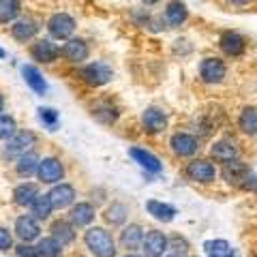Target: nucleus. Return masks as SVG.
Returning <instances> with one entry per match:
<instances>
[{
    "label": "nucleus",
    "mask_w": 257,
    "mask_h": 257,
    "mask_svg": "<svg viewBox=\"0 0 257 257\" xmlns=\"http://www.w3.org/2000/svg\"><path fill=\"white\" fill-rule=\"evenodd\" d=\"M84 242L90 248L94 257H114L116 255V242L111 234L103 227H90L84 234Z\"/></svg>",
    "instance_id": "1"
},
{
    "label": "nucleus",
    "mask_w": 257,
    "mask_h": 257,
    "mask_svg": "<svg viewBox=\"0 0 257 257\" xmlns=\"http://www.w3.org/2000/svg\"><path fill=\"white\" fill-rule=\"evenodd\" d=\"M223 178L229 184H236L240 189H253L257 187V178L251 174V170L242 163L240 159L229 161V163L223 165Z\"/></svg>",
    "instance_id": "2"
},
{
    "label": "nucleus",
    "mask_w": 257,
    "mask_h": 257,
    "mask_svg": "<svg viewBox=\"0 0 257 257\" xmlns=\"http://www.w3.org/2000/svg\"><path fill=\"white\" fill-rule=\"evenodd\" d=\"M79 75H82V79L88 86H103L114 77V71H111L107 62H92V64H86L79 71Z\"/></svg>",
    "instance_id": "3"
},
{
    "label": "nucleus",
    "mask_w": 257,
    "mask_h": 257,
    "mask_svg": "<svg viewBox=\"0 0 257 257\" xmlns=\"http://www.w3.org/2000/svg\"><path fill=\"white\" fill-rule=\"evenodd\" d=\"M187 176L189 180L199 182V184H210L216 180V167L206 159H195L187 165Z\"/></svg>",
    "instance_id": "4"
},
{
    "label": "nucleus",
    "mask_w": 257,
    "mask_h": 257,
    "mask_svg": "<svg viewBox=\"0 0 257 257\" xmlns=\"http://www.w3.org/2000/svg\"><path fill=\"white\" fill-rule=\"evenodd\" d=\"M35 133L32 131H18L11 140H7V148H5V155L7 157H24L26 152H30V148L35 146Z\"/></svg>",
    "instance_id": "5"
},
{
    "label": "nucleus",
    "mask_w": 257,
    "mask_h": 257,
    "mask_svg": "<svg viewBox=\"0 0 257 257\" xmlns=\"http://www.w3.org/2000/svg\"><path fill=\"white\" fill-rule=\"evenodd\" d=\"M225 73H227V67L221 58H204L199 64V77L204 84H221Z\"/></svg>",
    "instance_id": "6"
},
{
    "label": "nucleus",
    "mask_w": 257,
    "mask_h": 257,
    "mask_svg": "<svg viewBox=\"0 0 257 257\" xmlns=\"http://www.w3.org/2000/svg\"><path fill=\"white\" fill-rule=\"evenodd\" d=\"M167 246H170V240H167V236L163 234V231L152 229V231H148V234L144 236L142 251H144V257H161L167 251Z\"/></svg>",
    "instance_id": "7"
},
{
    "label": "nucleus",
    "mask_w": 257,
    "mask_h": 257,
    "mask_svg": "<svg viewBox=\"0 0 257 257\" xmlns=\"http://www.w3.org/2000/svg\"><path fill=\"white\" fill-rule=\"evenodd\" d=\"M37 176H39V180L45 182V184H56V182L62 180L64 167H62V163L56 157H47V159H43L41 163H39Z\"/></svg>",
    "instance_id": "8"
},
{
    "label": "nucleus",
    "mask_w": 257,
    "mask_h": 257,
    "mask_svg": "<svg viewBox=\"0 0 257 257\" xmlns=\"http://www.w3.org/2000/svg\"><path fill=\"white\" fill-rule=\"evenodd\" d=\"M47 30H50V35L54 39H69L75 30V20L67 13H56L47 22Z\"/></svg>",
    "instance_id": "9"
},
{
    "label": "nucleus",
    "mask_w": 257,
    "mask_h": 257,
    "mask_svg": "<svg viewBox=\"0 0 257 257\" xmlns=\"http://www.w3.org/2000/svg\"><path fill=\"white\" fill-rule=\"evenodd\" d=\"M170 146L178 157H193L199 150V142L189 133H176L172 135Z\"/></svg>",
    "instance_id": "10"
},
{
    "label": "nucleus",
    "mask_w": 257,
    "mask_h": 257,
    "mask_svg": "<svg viewBox=\"0 0 257 257\" xmlns=\"http://www.w3.org/2000/svg\"><path fill=\"white\" fill-rule=\"evenodd\" d=\"M221 50L223 54H227L231 56V58H236V56H242L244 50H246V41H244V37L242 35H238V32H223L221 35Z\"/></svg>",
    "instance_id": "11"
},
{
    "label": "nucleus",
    "mask_w": 257,
    "mask_h": 257,
    "mask_svg": "<svg viewBox=\"0 0 257 257\" xmlns=\"http://www.w3.org/2000/svg\"><path fill=\"white\" fill-rule=\"evenodd\" d=\"M210 155L212 159L216 161V163H229V161H236L238 155H240V150L236 146V142H231V140H219V142H214V146L210 148Z\"/></svg>",
    "instance_id": "12"
},
{
    "label": "nucleus",
    "mask_w": 257,
    "mask_h": 257,
    "mask_svg": "<svg viewBox=\"0 0 257 257\" xmlns=\"http://www.w3.org/2000/svg\"><path fill=\"white\" fill-rule=\"evenodd\" d=\"M142 120H144V128H146L148 133H161L167 128V116H165V111L159 107H148L144 111Z\"/></svg>",
    "instance_id": "13"
},
{
    "label": "nucleus",
    "mask_w": 257,
    "mask_h": 257,
    "mask_svg": "<svg viewBox=\"0 0 257 257\" xmlns=\"http://www.w3.org/2000/svg\"><path fill=\"white\" fill-rule=\"evenodd\" d=\"M47 195H50V199H52V206L58 208V210H62V208H67V206L73 204V199H75V189L71 187V184L60 182V184H56V187H54L50 193H47Z\"/></svg>",
    "instance_id": "14"
},
{
    "label": "nucleus",
    "mask_w": 257,
    "mask_h": 257,
    "mask_svg": "<svg viewBox=\"0 0 257 257\" xmlns=\"http://www.w3.org/2000/svg\"><path fill=\"white\" fill-rule=\"evenodd\" d=\"M30 54H32V58L39 60V62H54L58 58L60 50L50 41V39H41V41H37L30 47Z\"/></svg>",
    "instance_id": "15"
},
{
    "label": "nucleus",
    "mask_w": 257,
    "mask_h": 257,
    "mask_svg": "<svg viewBox=\"0 0 257 257\" xmlns=\"http://www.w3.org/2000/svg\"><path fill=\"white\" fill-rule=\"evenodd\" d=\"M39 223L35 221V216H20L18 221H15V234H18L24 242H30V240L39 238Z\"/></svg>",
    "instance_id": "16"
},
{
    "label": "nucleus",
    "mask_w": 257,
    "mask_h": 257,
    "mask_svg": "<svg viewBox=\"0 0 257 257\" xmlns=\"http://www.w3.org/2000/svg\"><path fill=\"white\" fill-rule=\"evenodd\" d=\"M128 155H131L135 159V163H140L146 172H152V174H159L161 170H163V165H161V161L152 155V152L144 150V148H131L128 150Z\"/></svg>",
    "instance_id": "17"
},
{
    "label": "nucleus",
    "mask_w": 257,
    "mask_h": 257,
    "mask_svg": "<svg viewBox=\"0 0 257 257\" xmlns=\"http://www.w3.org/2000/svg\"><path fill=\"white\" fill-rule=\"evenodd\" d=\"M60 54L69 62H84L88 58V45L82 41V39H71V41L64 43Z\"/></svg>",
    "instance_id": "18"
},
{
    "label": "nucleus",
    "mask_w": 257,
    "mask_h": 257,
    "mask_svg": "<svg viewBox=\"0 0 257 257\" xmlns=\"http://www.w3.org/2000/svg\"><path fill=\"white\" fill-rule=\"evenodd\" d=\"M22 75H24V82H26L37 94H45L47 92V82L43 79L41 71H39L37 67H32V64H24Z\"/></svg>",
    "instance_id": "19"
},
{
    "label": "nucleus",
    "mask_w": 257,
    "mask_h": 257,
    "mask_svg": "<svg viewBox=\"0 0 257 257\" xmlns=\"http://www.w3.org/2000/svg\"><path fill=\"white\" fill-rule=\"evenodd\" d=\"M144 242V229L140 227V225H128V227H124L122 231H120V244H122L124 248H128V251H133V248H140Z\"/></svg>",
    "instance_id": "20"
},
{
    "label": "nucleus",
    "mask_w": 257,
    "mask_h": 257,
    "mask_svg": "<svg viewBox=\"0 0 257 257\" xmlns=\"http://www.w3.org/2000/svg\"><path fill=\"white\" fill-rule=\"evenodd\" d=\"M187 18H189V11L180 0H172V3L165 7V22L170 24V26H174V28L180 26V24L187 22Z\"/></svg>",
    "instance_id": "21"
},
{
    "label": "nucleus",
    "mask_w": 257,
    "mask_h": 257,
    "mask_svg": "<svg viewBox=\"0 0 257 257\" xmlns=\"http://www.w3.org/2000/svg\"><path fill=\"white\" fill-rule=\"evenodd\" d=\"M146 210L161 223H172L174 216H176V208L170 206V204L159 202V199H150V202L146 204Z\"/></svg>",
    "instance_id": "22"
},
{
    "label": "nucleus",
    "mask_w": 257,
    "mask_h": 257,
    "mask_svg": "<svg viewBox=\"0 0 257 257\" xmlns=\"http://www.w3.org/2000/svg\"><path fill=\"white\" fill-rule=\"evenodd\" d=\"M39 32V26L32 20H20V22H15L13 26H11V35L15 41H22V43H26L30 41L32 37H35Z\"/></svg>",
    "instance_id": "23"
},
{
    "label": "nucleus",
    "mask_w": 257,
    "mask_h": 257,
    "mask_svg": "<svg viewBox=\"0 0 257 257\" xmlns=\"http://www.w3.org/2000/svg\"><path fill=\"white\" fill-rule=\"evenodd\" d=\"M37 197H39V187L32 182H24L20 187H15L13 191V199L18 206H30Z\"/></svg>",
    "instance_id": "24"
},
{
    "label": "nucleus",
    "mask_w": 257,
    "mask_h": 257,
    "mask_svg": "<svg viewBox=\"0 0 257 257\" xmlns=\"http://www.w3.org/2000/svg\"><path fill=\"white\" fill-rule=\"evenodd\" d=\"M39 163H41V159H39L37 152H26L24 157L18 159V165H15V170H18V174L22 176V178H28V176L37 174L39 172Z\"/></svg>",
    "instance_id": "25"
},
{
    "label": "nucleus",
    "mask_w": 257,
    "mask_h": 257,
    "mask_svg": "<svg viewBox=\"0 0 257 257\" xmlns=\"http://www.w3.org/2000/svg\"><path fill=\"white\" fill-rule=\"evenodd\" d=\"M92 116L103 124H114L116 118H118V107L109 101H101L92 107Z\"/></svg>",
    "instance_id": "26"
},
{
    "label": "nucleus",
    "mask_w": 257,
    "mask_h": 257,
    "mask_svg": "<svg viewBox=\"0 0 257 257\" xmlns=\"http://www.w3.org/2000/svg\"><path fill=\"white\" fill-rule=\"evenodd\" d=\"M71 223L75 225V227H84V225L92 223L94 219V208L90 204H77L71 208Z\"/></svg>",
    "instance_id": "27"
},
{
    "label": "nucleus",
    "mask_w": 257,
    "mask_h": 257,
    "mask_svg": "<svg viewBox=\"0 0 257 257\" xmlns=\"http://www.w3.org/2000/svg\"><path fill=\"white\" fill-rule=\"evenodd\" d=\"M73 227H75L73 223L56 221V223L52 225V236L64 246V244H69V242H73V240H75V231H73Z\"/></svg>",
    "instance_id": "28"
},
{
    "label": "nucleus",
    "mask_w": 257,
    "mask_h": 257,
    "mask_svg": "<svg viewBox=\"0 0 257 257\" xmlns=\"http://www.w3.org/2000/svg\"><path fill=\"white\" fill-rule=\"evenodd\" d=\"M204 251L208 257H234V248L227 240H208L204 244Z\"/></svg>",
    "instance_id": "29"
},
{
    "label": "nucleus",
    "mask_w": 257,
    "mask_h": 257,
    "mask_svg": "<svg viewBox=\"0 0 257 257\" xmlns=\"http://www.w3.org/2000/svg\"><path fill=\"white\" fill-rule=\"evenodd\" d=\"M240 131L246 135H257V109L255 107H244L242 114L238 118Z\"/></svg>",
    "instance_id": "30"
},
{
    "label": "nucleus",
    "mask_w": 257,
    "mask_h": 257,
    "mask_svg": "<svg viewBox=\"0 0 257 257\" xmlns=\"http://www.w3.org/2000/svg\"><path fill=\"white\" fill-rule=\"evenodd\" d=\"M52 210H54V206H52L50 195H39L35 202L30 204V212L35 219H47V216L52 214Z\"/></svg>",
    "instance_id": "31"
},
{
    "label": "nucleus",
    "mask_w": 257,
    "mask_h": 257,
    "mask_svg": "<svg viewBox=\"0 0 257 257\" xmlns=\"http://www.w3.org/2000/svg\"><path fill=\"white\" fill-rule=\"evenodd\" d=\"M20 0H0V24H9L20 15Z\"/></svg>",
    "instance_id": "32"
},
{
    "label": "nucleus",
    "mask_w": 257,
    "mask_h": 257,
    "mask_svg": "<svg viewBox=\"0 0 257 257\" xmlns=\"http://www.w3.org/2000/svg\"><path fill=\"white\" fill-rule=\"evenodd\" d=\"M37 248H39V255H41V257H60L62 255V244L54 236L43 238Z\"/></svg>",
    "instance_id": "33"
},
{
    "label": "nucleus",
    "mask_w": 257,
    "mask_h": 257,
    "mask_svg": "<svg viewBox=\"0 0 257 257\" xmlns=\"http://www.w3.org/2000/svg\"><path fill=\"white\" fill-rule=\"evenodd\" d=\"M126 219V206L120 204V202H114L107 210H105V221L109 225H122Z\"/></svg>",
    "instance_id": "34"
},
{
    "label": "nucleus",
    "mask_w": 257,
    "mask_h": 257,
    "mask_svg": "<svg viewBox=\"0 0 257 257\" xmlns=\"http://www.w3.org/2000/svg\"><path fill=\"white\" fill-rule=\"evenodd\" d=\"M15 133H18V124H15V118L3 114V116H0V140H11Z\"/></svg>",
    "instance_id": "35"
},
{
    "label": "nucleus",
    "mask_w": 257,
    "mask_h": 257,
    "mask_svg": "<svg viewBox=\"0 0 257 257\" xmlns=\"http://www.w3.org/2000/svg\"><path fill=\"white\" fill-rule=\"evenodd\" d=\"M39 120L54 131L56 124H58V111L52 109V107H41V109H39Z\"/></svg>",
    "instance_id": "36"
},
{
    "label": "nucleus",
    "mask_w": 257,
    "mask_h": 257,
    "mask_svg": "<svg viewBox=\"0 0 257 257\" xmlns=\"http://www.w3.org/2000/svg\"><path fill=\"white\" fill-rule=\"evenodd\" d=\"M11 246H13V238L9 234V229L0 227V251H9Z\"/></svg>",
    "instance_id": "37"
},
{
    "label": "nucleus",
    "mask_w": 257,
    "mask_h": 257,
    "mask_svg": "<svg viewBox=\"0 0 257 257\" xmlns=\"http://www.w3.org/2000/svg\"><path fill=\"white\" fill-rule=\"evenodd\" d=\"M15 251H18L20 257H41V255H39V248L37 246H30V244H20Z\"/></svg>",
    "instance_id": "38"
},
{
    "label": "nucleus",
    "mask_w": 257,
    "mask_h": 257,
    "mask_svg": "<svg viewBox=\"0 0 257 257\" xmlns=\"http://www.w3.org/2000/svg\"><path fill=\"white\" fill-rule=\"evenodd\" d=\"M172 246L176 248V251H180V253H184V251H187V248H189L187 240H182V238H178V236L172 238Z\"/></svg>",
    "instance_id": "39"
},
{
    "label": "nucleus",
    "mask_w": 257,
    "mask_h": 257,
    "mask_svg": "<svg viewBox=\"0 0 257 257\" xmlns=\"http://www.w3.org/2000/svg\"><path fill=\"white\" fill-rule=\"evenodd\" d=\"M229 5H236V7H244V5H248V3H253V0H227Z\"/></svg>",
    "instance_id": "40"
},
{
    "label": "nucleus",
    "mask_w": 257,
    "mask_h": 257,
    "mask_svg": "<svg viewBox=\"0 0 257 257\" xmlns=\"http://www.w3.org/2000/svg\"><path fill=\"white\" fill-rule=\"evenodd\" d=\"M3 109H5V99H3V94H0V116H3Z\"/></svg>",
    "instance_id": "41"
},
{
    "label": "nucleus",
    "mask_w": 257,
    "mask_h": 257,
    "mask_svg": "<svg viewBox=\"0 0 257 257\" xmlns=\"http://www.w3.org/2000/svg\"><path fill=\"white\" fill-rule=\"evenodd\" d=\"M144 5H157V3H161V0H142Z\"/></svg>",
    "instance_id": "42"
},
{
    "label": "nucleus",
    "mask_w": 257,
    "mask_h": 257,
    "mask_svg": "<svg viewBox=\"0 0 257 257\" xmlns=\"http://www.w3.org/2000/svg\"><path fill=\"white\" fill-rule=\"evenodd\" d=\"M167 257H180L178 253H172V255H167Z\"/></svg>",
    "instance_id": "43"
},
{
    "label": "nucleus",
    "mask_w": 257,
    "mask_h": 257,
    "mask_svg": "<svg viewBox=\"0 0 257 257\" xmlns=\"http://www.w3.org/2000/svg\"><path fill=\"white\" fill-rule=\"evenodd\" d=\"M126 257H140V255H126Z\"/></svg>",
    "instance_id": "44"
},
{
    "label": "nucleus",
    "mask_w": 257,
    "mask_h": 257,
    "mask_svg": "<svg viewBox=\"0 0 257 257\" xmlns=\"http://www.w3.org/2000/svg\"><path fill=\"white\" fill-rule=\"evenodd\" d=\"M0 56H5V54H3V50H0Z\"/></svg>",
    "instance_id": "45"
}]
</instances>
